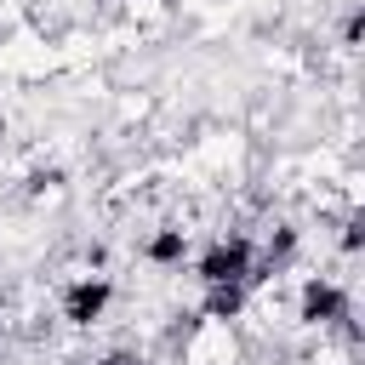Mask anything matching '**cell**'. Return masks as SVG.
<instances>
[{"mask_svg":"<svg viewBox=\"0 0 365 365\" xmlns=\"http://www.w3.org/2000/svg\"><path fill=\"white\" fill-rule=\"evenodd\" d=\"M251 268H257V251L245 234H228V240H211L194 262L200 285H251Z\"/></svg>","mask_w":365,"mask_h":365,"instance_id":"6da1fadb","label":"cell"},{"mask_svg":"<svg viewBox=\"0 0 365 365\" xmlns=\"http://www.w3.org/2000/svg\"><path fill=\"white\" fill-rule=\"evenodd\" d=\"M297 319L302 325H342L348 319V291L336 285V279H308L302 285V297H297Z\"/></svg>","mask_w":365,"mask_h":365,"instance_id":"7a4b0ae2","label":"cell"},{"mask_svg":"<svg viewBox=\"0 0 365 365\" xmlns=\"http://www.w3.org/2000/svg\"><path fill=\"white\" fill-rule=\"evenodd\" d=\"M108 297H114V285H108L103 274H86V279H74V285L63 291V319H68V325H97L103 308H108Z\"/></svg>","mask_w":365,"mask_h":365,"instance_id":"3957f363","label":"cell"},{"mask_svg":"<svg viewBox=\"0 0 365 365\" xmlns=\"http://www.w3.org/2000/svg\"><path fill=\"white\" fill-rule=\"evenodd\" d=\"M143 257H148L154 268H177V262L188 257V234H182V228H154L148 245H143Z\"/></svg>","mask_w":365,"mask_h":365,"instance_id":"277c9868","label":"cell"},{"mask_svg":"<svg viewBox=\"0 0 365 365\" xmlns=\"http://www.w3.org/2000/svg\"><path fill=\"white\" fill-rule=\"evenodd\" d=\"M245 291L251 285H205V314L211 319H234L245 308Z\"/></svg>","mask_w":365,"mask_h":365,"instance_id":"5b68a950","label":"cell"},{"mask_svg":"<svg viewBox=\"0 0 365 365\" xmlns=\"http://www.w3.org/2000/svg\"><path fill=\"white\" fill-rule=\"evenodd\" d=\"M342 245H348V251H359V217H348V222H342Z\"/></svg>","mask_w":365,"mask_h":365,"instance_id":"8992f818","label":"cell"},{"mask_svg":"<svg viewBox=\"0 0 365 365\" xmlns=\"http://www.w3.org/2000/svg\"><path fill=\"white\" fill-rule=\"evenodd\" d=\"M97 365H131V354H103Z\"/></svg>","mask_w":365,"mask_h":365,"instance_id":"52a82bcc","label":"cell"},{"mask_svg":"<svg viewBox=\"0 0 365 365\" xmlns=\"http://www.w3.org/2000/svg\"><path fill=\"white\" fill-rule=\"evenodd\" d=\"M131 365H143V359H131Z\"/></svg>","mask_w":365,"mask_h":365,"instance_id":"ba28073f","label":"cell"}]
</instances>
